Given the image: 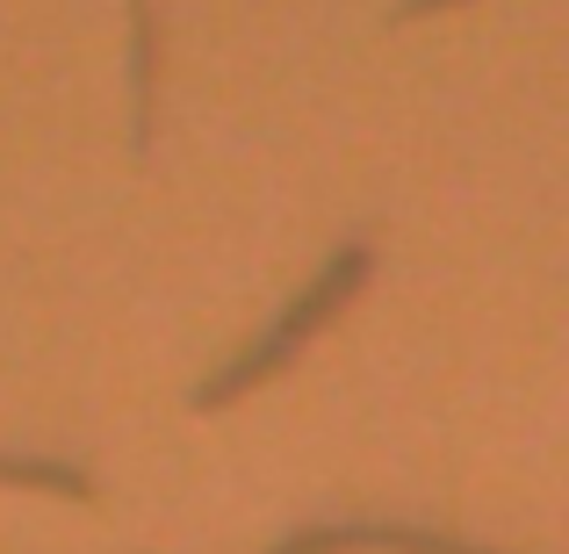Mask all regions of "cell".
<instances>
[{
    "label": "cell",
    "mask_w": 569,
    "mask_h": 554,
    "mask_svg": "<svg viewBox=\"0 0 569 554\" xmlns=\"http://www.w3.org/2000/svg\"><path fill=\"white\" fill-rule=\"evenodd\" d=\"M361 274H368V245H347V252H339V260H332V274H325V281H318V289H310V295H303V303H296V310H289V318H281V324H274V339H267V346H260V353H252V361H238L231 374H223V382H209V389H202V403H223V396H238V389H246V382H260V374H267V367H274V361H281V353H289V346H296V339H303V332H310V324H318V318H325V310H332V303H339V295H347V289H353V281H361Z\"/></svg>",
    "instance_id": "obj_1"
},
{
    "label": "cell",
    "mask_w": 569,
    "mask_h": 554,
    "mask_svg": "<svg viewBox=\"0 0 569 554\" xmlns=\"http://www.w3.org/2000/svg\"><path fill=\"white\" fill-rule=\"evenodd\" d=\"M144 130H152V14L138 0V144H144Z\"/></svg>",
    "instance_id": "obj_2"
}]
</instances>
